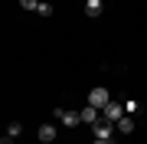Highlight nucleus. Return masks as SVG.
I'll return each instance as SVG.
<instances>
[{
  "label": "nucleus",
  "instance_id": "nucleus-1",
  "mask_svg": "<svg viewBox=\"0 0 147 144\" xmlns=\"http://www.w3.org/2000/svg\"><path fill=\"white\" fill-rule=\"evenodd\" d=\"M56 118L65 124V128H79L82 124V112H72V108H56Z\"/></svg>",
  "mask_w": 147,
  "mask_h": 144
},
{
  "label": "nucleus",
  "instance_id": "nucleus-2",
  "mask_svg": "<svg viewBox=\"0 0 147 144\" xmlns=\"http://www.w3.org/2000/svg\"><path fill=\"white\" fill-rule=\"evenodd\" d=\"M101 118H105V121H115L118 124V118H124V101H115L111 98L105 108H101Z\"/></svg>",
  "mask_w": 147,
  "mask_h": 144
},
{
  "label": "nucleus",
  "instance_id": "nucleus-3",
  "mask_svg": "<svg viewBox=\"0 0 147 144\" xmlns=\"http://www.w3.org/2000/svg\"><path fill=\"white\" fill-rule=\"evenodd\" d=\"M111 101V92L105 89V85H95L92 92H88V105H95V108H105Z\"/></svg>",
  "mask_w": 147,
  "mask_h": 144
},
{
  "label": "nucleus",
  "instance_id": "nucleus-4",
  "mask_svg": "<svg viewBox=\"0 0 147 144\" xmlns=\"http://www.w3.org/2000/svg\"><path fill=\"white\" fill-rule=\"evenodd\" d=\"M118 124L115 121H95V138H101V141H111V131H115Z\"/></svg>",
  "mask_w": 147,
  "mask_h": 144
},
{
  "label": "nucleus",
  "instance_id": "nucleus-5",
  "mask_svg": "<svg viewBox=\"0 0 147 144\" xmlns=\"http://www.w3.org/2000/svg\"><path fill=\"white\" fill-rule=\"evenodd\" d=\"M95 121H101V108H95L85 101V108H82V124H95Z\"/></svg>",
  "mask_w": 147,
  "mask_h": 144
},
{
  "label": "nucleus",
  "instance_id": "nucleus-6",
  "mask_svg": "<svg viewBox=\"0 0 147 144\" xmlns=\"http://www.w3.org/2000/svg\"><path fill=\"white\" fill-rule=\"evenodd\" d=\"M56 134H59V131H56V124H42V128L36 131V138H39L42 144H53V141H56Z\"/></svg>",
  "mask_w": 147,
  "mask_h": 144
},
{
  "label": "nucleus",
  "instance_id": "nucleus-7",
  "mask_svg": "<svg viewBox=\"0 0 147 144\" xmlns=\"http://www.w3.org/2000/svg\"><path fill=\"white\" fill-rule=\"evenodd\" d=\"M134 124H137V121H134V115L118 118V131H121V134H131V131H134Z\"/></svg>",
  "mask_w": 147,
  "mask_h": 144
},
{
  "label": "nucleus",
  "instance_id": "nucleus-8",
  "mask_svg": "<svg viewBox=\"0 0 147 144\" xmlns=\"http://www.w3.org/2000/svg\"><path fill=\"white\" fill-rule=\"evenodd\" d=\"M85 16H101V0H85Z\"/></svg>",
  "mask_w": 147,
  "mask_h": 144
},
{
  "label": "nucleus",
  "instance_id": "nucleus-9",
  "mask_svg": "<svg viewBox=\"0 0 147 144\" xmlns=\"http://www.w3.org/2000/svg\"><path fill=\"white\" fill-rule=\"evenodd\" d=\"M124 115H141V101H134V98H124Z\"/></svg>",
  "mask_w": 147,
  "mask_h": 144
},
{
  "label": "nucleus",
  "instance_id": "nucleus-10",
  "mask_svg": "<svg viewBox=\"0 0 147 144\" xmlns=\"http://www.w3.org/2000/svg\"><path fill=\"white\" fill-rule=\"evenodd\" d=\"M20 131H23L20 121H10V124H7V134H13V138H20Z\"/></svg>",
  "mask_w": 147,
  "mask_h": 144
},
{
  "label": "nucleus",
  "instance_id": "nucleus-11",
  "mask_svg": "<svg viewBox=\"0 0 147 144\" xmlns=\"http://www.w3.org/2000/svg\"><path fill=\"white\" fill-rule=\"evenodd\" d=\"M23 10H39V0H20Z\"/></svg>",
  "mask_w": 147,
  "mask_h": 144
},
{
  "label": "nucleus",
  "instance_id": "nucleus-12",
  "mask_svg": "<svg viewBox=\"0 0 147 144\" xmlns=\"http://www.w3.org/2000/svg\"><path fill=\"white\" fill-rule=\"evenodd\" d=\"M36 13H39V16H53V3H39Z\"/></svg>",
  "mask_w": 147,
  "mask_h": 144
},
{
  "label": "nucleus",
  "instance_id": "nucleus-13",
  "mask_svg": "<svg viewBox=\"0 0 147 144\" xmlns=\"http://www.w3.org/2000/svg\"><path fill=\"white\" fill-rule=\"evenodd\" d=\"M0 144H13V134H3V138H0Z\"/></svg>",
  "mask_w": 147,
  "mask_h": 144
},
{
  "label": "nucleus",
  "instance_id": "nucleus-14",
  "mask_svg": "<svg viewBox=\"0 0 147 144\" xmlns=\"http://www.w3.org/2000/svg\"><path fill=\"white\" fill-rule=\"evenodd\" d=\"M92 144H111V141H101V138H95V141H92Z\"/></svg>",
  "mask_w": 147,
  "mask_h": 144
}]
</instances>
